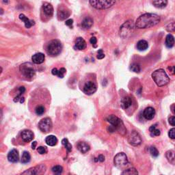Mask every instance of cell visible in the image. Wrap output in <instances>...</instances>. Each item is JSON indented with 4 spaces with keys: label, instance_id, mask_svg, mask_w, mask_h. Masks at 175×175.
Segmentation results:
<instances>
[{
    "label": "cell",
    "instance_id": "1",
    "mask_svg": "<svg viewBox=\"0 0 175 175\" xmlns=\"http://www.w3.org/2000/svg\"><path fill=\"white\" fill-rule=\"evenodd\" d=\"M161 21L159 15L153 13H146L139 17L135 21V27L138 29H146L153 27Z\"/></svg>",
    "mask_w": 175,
    "mask_h": 175
},
{
    "label": "cell",
    "instance_id": "2",
    "mask_svg": "<svg viewBox=\"0 0 175 175\" xmlns=\"http://www.w3.org/2000/svg\"><path fill=\"white\" fill-rule=\"evenodd\" d=\"M152 78L155 84L159 87L164 86L170 82V78L164 69H158L152 73Z\"/></svg>",
    "mask_w": 175,
    "mask_h": 175
},
{
    "label": "cell",
    "instance_id": "3",
    "mask_svg": "<svg viewBox=\"0 0 175 175\" xmlns=\"http://www.w3.org/2000/svg\"><path fill=\"white\" fill-rule=\"evenodd\" d=\"M62 44L59 40L54 39L50 41L47 44V53L51 57L58 55L62 52Z\"/></svg>",
    "mask_w": 175,
    "mask_h": 175
},
{
    "label": "cell",
    "instance_id": "4",
    "mask_svg": "<svg viewBox=\"0 0 175 175\" xmlns=\"http://www.w3.org/2000/svg\"><path fill=\"white\" fill-rule=\"evenodd\" d=\"M134 23L132 21H127L120 28V36L123 38H127L131 36L134 29Z\"/></svg>",
    "mask_w": 175,
    "mask_h": 175
},
{
    "label": "cell",
    "instance_id": "5",
    "mask_svg": "<svg viewBox=\"0 0 175 175\" xmlns=\"http://www.w3.org/2000/svg\"><path fill=\"white\" fill-rule=\"evenodd\" d=\"M20 71L22 75L25 77L26 78L32 79L36 75V71L34 69L33 66L29 62H25L20 66Z\"/></svg>",
    "mask_w": 175,
    "mask_h": 175
},
{
    "label": "cell",
    "instance_id": "6",
    "mask_svg": "<svg viewBox=\"0 0 175 175\" xmlns=\"http://www.w3.org/2000/svg\"><path fill=\"white\" fill-rule=\"evenodd\" d=\"M115 1H109V0H91L90 4L92 6L99 10H103L111 8L115 4Z\"/></svg>",
    "mask_w": 175,
    "mask_h": 175
},
{
    "label": "cell",
    "instance_id": "7",
    "mask_svg": "<svg viewBox=\"0 0 175 175\" xmlns=\"http://www.w3.org/2000/svg\"><path fill=\"white\" fill-rule=\"evenodd\" d=\"M46 170L47 168L45 165L40 164L24 171L21 175H44Z\"/></svg>",
    "mask_w": 175,
    "mask_h": 175
},
{
    "label": "cell",
    "instance_id": "8",
    "mask_svg": "<svg viewBox=\"0 0 175 175\" xmlns=\"http://www.w3.org/2000/svg\"><path fill=\"white\" fill-rule=\"evenodd\" d=\"M114 163L117 168H122L128 164V159L124 153H120L114 157Z\"/></svg>",
    "mask_w": 175,
    "mask_h": 175
},
{
    "label": "cell",
    "instance_id": "9",
    "mask_svg": "<svg viewBox=\"0 0 175 175\" xmlns=\"http://www.w3.org/2000/svg\"><path fill=\"white\" fill-rule=\"evenodd\" d=\"M107 120L109 123L112 127H113L115 130H120L124 129V124L123 121L121 120L119 118L116 116L115 115H109V116L107 118Z\"/></svg>",
    "mask_w": 175,
    "mask_h": 175
},
{
    "label": "cell",
    "instance_id": "10",
    "mask_svg": "<svg viewBox=\"0 0 175 175\" xmlns=\"http://www.w3.org/2000/svg\"><path fill=\"white\" fill-rule=\"evenodd\" d=\"M38 128L43 133H48L52 129V121L49 118H44L38 123Z\"/></svg>",
    "mask_w": 175,
    "mask_h": 175
},
{
    "label": "cell",
    "instance_id": "11",
    "mask_svg": "<svg viewBox=\"0 0 175 175\" xmlns=\"http://www.w3.org/2000/svg\"><path fill=\"white\" fill-rule=\"evenodd\" d=\"M97 90V85L95 84V83L89 81L86 83L85 85L84 86V88H83V91L86 94H88V95H91V94H93Z\"/></svg>",
    "mask_w": 175,
    "mask_h": 175
},
{
    "label": "cell",
    "instance_id": "12",
    "mask_svg": "<svg viewBox=\"0 0 175 175\" xmlns=\"http://www.w3.org/2000/svg\"><path fill=\"white\" fill-rule=\"evenodd\" d=\"M128 141L130 144L133 145V146H138L142 143V139L140 135H139L138 132L135 131H133L130 135H129Z\"/></svg>",
    "mask_w": 175,
    "mask_h": 175
},
{
    "label": "cell",
    "instance_id": "13",
    "mask_svg": "<svg viewBox=\"0 0 175 175\" xmlns=\"http://www.w3.org/2000/svg\"><path fill=\"white\" fill-rule=\"evenodd\" d=\"M70 13L69 9L64 6H60L58 10V18L59 20L63 21L70 16Z\"/></svg>",
    "mask_w": 175,
    "mask_h": 175
},
{
    "label": "cell",
    "instance_id": "14",
    "mask_svg": "<svg viewBox=\"0 0 175 175\" xmlns=\"http://www.w3.org/2000/svg\"><path fill=\"white\" fill-rule=\"evenodd\" d=\"M21 138L23 141L25 142H29L34 139V133L31 130L25 129L23 130L21 133Z\"/></svg>",
    "mask_w": 175,
    "mask_h": 175
},
{
    "label": "cell",
    "instance_id": "15",
    "mask_svg": "<svg viewBox=\"0 0 175 175\" xmlns=\"http://www.w3.org/2000/svg\"><path fill=\"white\" fill-rule=\"evenodd\" d=\"M8 161L11 163H17L19 162V154L17 149H13L9 152L8 155Z\"/></svg>",
    "mask_w": 175,
    "mask_h": 175
},
{
    "label": "cell",
    "instance_id": "16",
    "mask_svg": "<svg viewBox=\"0 0 175 175\" xmlns=\"http://www.w3.org/2000/svg\"><path fill=\"white\" fill-rule=\"evenodd\" d=\"M155 109L153 108H151V107L146 108L144 109L143 112L144 117L146 118V120H152L153 118L155 117Z\"/></svg>",
    "mask_w": 175,
    "mask_h": 175
},
{
    "label": "cell",
    "instance_id": "17",
    "mask_svg": "<svg viewBox=\"0 0 175 175\" xmlns=\"http://www.w3.org/2000/svg\"><path fill=\"white\" fill-rule=\"evenodd\" d=\"M44 59H45V56H44V55L42 53H35V54L32 55V62H33L34 64H40L43 63Z\"/></svg>",
    "mask_w": 175,
    "mask_h": 175
},
{
    "label": "cell",
    "instance_id": "18",
    "mask_svg": "<svg viewBox=\"0 0 175 175\" xmlns=\"http://www.w3.org/2000/svg\"><path fill=\"white\" fill-rule=\"evenodd\" d=\"M43 10L47 17H52L53 14V8L51 4L47 2L44 3L43 5Z\"/></svg>",
    "mask_w": 175,
    "mask_h": 175
},
{
    "label": "cell",
    "instance_id": "19",
    "mask_svg": "<svg viewBox=\"0 0 175 175\" xmlns=\"http://www.w3.org/2000/svg\"><path fill=\"white\" fill-rule=\"evenodd\" d=\"M87 44L84 38L78 37L75 40V47L78 50H84L86 48Z\"/></svg>",
    "mask_w": 175,
    "mask_h": 175
},
{
    "label": "cell",
    "instance_id": "20",
    "mask_svg": "<svg viewBox=\"0 0 175 175\" xmlns=\"http://www.w3.org/2000/svg\"><path fill=\"white\" fill-rule=\"evenodd\" d=\"M19 19L22 21L23 22H24L25 26L26 28H30L32 26H33L35 24V22L33 20L29 19L28 17L25 16L23 14H21L19 15Z\"/></svg>",
    "mask_w": 175,
    "mask_h": 175
},
{
    "label": "cell",
    "instance_id": "21",
    "mask_svg": "<svg viewBox=\"0 0 175 175\" xmlns=\"http://www.w3.org/2000/svg\"><path fill=\"white\" fill-rule=\"evenodd\" d=\"M77 147L82 153H86L90 149V146L85 142H79L77 145Z\"/></svg>",
    "mask_w": 175,
    "mask_h": 175
},
{
    "label": "cell",
    "instance_id": "22",
    "mask_svg": "<svg viewBox=\"0 0 175 175\" xmlns=\"http://www.w3.org/2000/svg\"><path fill=\"white\" fill-rule=\"evenodd\" d=\"M45 142L47 145H49L50 146H53L57 144L58 143V139L54 135H49L47 136L45 139Z\"/></svg>",
    "mask_w": 175,
    "mask_h": 175
},
{
    "label": "cell",
    "instance_id": "23",
    "mask_svg": "<svg viewBox=\"0 0 175 175\" xmlns=\"http://www.w3.org/2000/svg\"><path fill=\"white\" fill-rule=\"evenodd\" d=\"M66 72H67V70L64 69V68H61L60 70H58L56 68H54V69H53L51 70L52 75L58 76V78H63L64 76V74L66 73Z\"/></svg>",
    "mask_w": 175,
    "mask_h": 175
},
{
    "label": "cell",
    "instance_id": "24",
    "mask_svg": "<svg viewBox=\"0 0 175 175\" xmlns=\"http://www.w3.org/2000/svg\"><path fill=\"white\" fill-rule=\"evenodd\" d=\"M93 25V20L90 17H86L82 23V25L84 29H90Z\"/></svg>",
    "mask_w": 175,
    "mask_h": 175
},
{
    "label": "cell",
    "instance_id": "25",
    "mask_svg": "<svg viewBox=\"0 0 175 175\" xmlns=\"http://www.w3.org/2000/svg\"><path fill=\"white\" fill-rule=\"evenodd\" d=\"M174 38L172 34H168L166 38H165V44L168 48H172L174 44Z\"/></svg>",
    "mask_w": 175,
    "mask_h": 175
},
{
    "label": "cell",
    "instance_id": "26",
    "mask_svg": "<svg viewBox=\"0 0 175 175\" xmlns=\"http://www.w3.org/2000/svg\"><path fill=\"white\" fill-rule=\"evenodd\" d=\"M149 47V44L144 40H141L137 43V49L139 51H145Z\"/></svg>",
    "mask_w": 175,
    "mask_h": 175
},
{
    "label": "cell",
    "instance_id": "27",
    "mask_svg": "<svg viewBox=\"0 0 175 175\" xmlns=\"http://www.w3.org/2000/svg\"><path fill=\"white\" fill-rule=\"evenodd\" d=\"M122 107L124 109L129 108L130 106L132 105V99L131 97H125L122 100Z\"/></svg>",
    "mask_w": 175,
    "mask_h": 175
},
{
    "label": "cell",
    "instance_id": "28",
    "mask_svg": "<svg viewBox=\"0 0 175 175\" xmlns=\"http://www.w3.org/2000/svg\"><path fill=\"white\" fill-rule=\"evenodd\" d=\"M153 4L154 6L158 8H164L168 4L166 0H158V1H153Z\"/></svg>",
    "mask_w": 175,
    "mask_h": 175
},
{
    "label": "cell",
    "instance_id": "29",
    "mask_svg": "<svg viewBox=\"0 0 175 175\" xmlns=\"http://www.w3.org/2000/svg\"><path fill=\"white\" fill-rule=\"evenodd\" d=\"M149 132H150V135L152 136V137L159 136L160 134H161L160 130L157 129V124H153V125H152L150 127Z\"/></svg>",
    "mask_w": 175,
    "mask_h": 175
},
{
    "label": "cell",
    "instance_id": "30",
    "mask_svg": "<svg viewBox=\"0 0 175 175\" xmlns=\"http://www.w3.org/2000/svg\"><path fill=\"white\" fill-rule=\"evenodd\" d=\"M165 157H166L169 162L173 164H175V153L173 150L167 151L166 154H165Z\"/></svg>",
    "mask_w": 175,
    "mask_h": 175
},
{
    "label": "cell",
    "instance_id": "31",
    "mask_svg": "<svg viewBox=\"0 0 175 175\" xmlns=\"http://www.w3.org/2000/svg\"><path fill=\"white\" fill-rule=\"evenodd\" d=\"M122 175H138V173L135 168H130L123 171Z\"/></svg>",
    "mask_w": 175,
    "mask_h": 175
},
{
    "label": "cell",
    "instance_id": "32",
    "mask_svg": "<svg viewBox=\"0 0 175 175\" xmlns=\"http://www.w3.org/2000/svg\"><path fill=\"white\" fill-rule=\"evenodd\" d=\"M31 159V156L29 155V153L27 151H24L22 155L21 158V163L22 164H27V163L29 162Z\"/></svg>",
    "mask_w": 175,
    "mask_h": 175
},
{
    "label": "cell",
    "instance_id": "33",
    "mask_svg": "<svg viewBox=\"0 0 175 175\" xmlns=\"http://www.w3.org/2000/svg\"><path fill=\"white\" fill-rule=\"evenodd\" d=\"M62 144L64 145V147L66 148V149L69 153L72 150V145L70 144V142H69V140H68V139L64 138L63 140H62Z\"/></svg>",
    "mask_w": 175,
    "mask_h": 175
},
{
    "label": "cell",
    "instance_id": "34",
    "mask_svg": "<svg viewBox=\"0 0 175 175\" xmlns=\"http://www.w3.org/2000/svg\"><path fill=\"white\" fill-rule=\"evenodd\" d=\"M62 171H63V168L61 165H55L52 168V172L54 175H61Z\"/></svg>",
    "mask_w": 175,
    "mask_h": 175
},
{
    "label": "cell",
    "instance_id": "35",
    "mask_svg": "<svg viewBox=\"0 0 175 175\" xmlns=\"http://www.w3.org/2000/svg\"><path fill=\"white\" fill-rule=\"evenodd\" d=\"M19 93L15 98H14V102H18L19 99L20 100L21 99V98H22L21 96H22V94L25 92V88L24 86H21L19 89Z\"/></svg>",
    "mask_w": 175,
    "mask_h": 175
},
{
    "label": "cell",
    "instance_id": "36",
    "mask_svg": "<svg viewBox=\"0 0 175 175\" xmlns=\"http://www.w3.org/2000/svg\"><path fill=\"white\" fill-rule=\"evenodd\" d=\"M45 112V108L43 105H38L35 109V113L38 116L43 115Z\"/></svg>",
    "mask_w": 175,
    "mask_h": 175
},
{
    "label": "cell",
    "instance_id": "37",
    "mask_svg": "<svg viewBox=\"0 0 175 175\" xmlns=\"http://www.w3.org/2000/svg\"><path fill=\"white\" fill-rule=\"evenodd\" d=\"M165 29L169 32H175V22L169 23L165 26Z\"/></svg>",
    "mask_w": 175,
    "mask_h": 175
},
{
    "label": "cell",
    "instance_id": "38",
    "mask_svg": "<svg viewBox=\"0 0 175 175\" xmlns=\"http://www.w3.org/2000/svg\"><path fill=\"white\" fill-rule=\"evenodd\" d=\"M130 69H131L132 71H133V72H135V73H140V71L141 70L140 69V65L138 64H132L131 65V67H130Z\"/></svg>",
    "mask_w": 175,
    "mask_h": 175
},
{
    "label": "cell",
    "instance_id": "39",
    "mask_svg": "<svg viewBox=\"0 0 175 175\" xmlns=\"http://www.w3.org/2000/svg\"><path fill=\"white\" fill-rule=\"evenodd\" d=\"M150 155H152L154 158H157L159 155V151L157 149V148H155V146H151L150 148Z\"/></svg>",
    "mask_w": 175,
    "mask_h": 175
},
{
    "label": "cell",
    "instance_id": "40",
    "mask_svg": "<svg viewBox=\"0 0 175 175\" xmlns=\"http://www.w3.org/2000/svg\"><path fill=\"white\" fill-rule=\"evenodd\" d=\"M37 151L38 152V153L40 154V155H44V154H45L47 152L46 147L44 146H39L37 149Z\"/></svg>",
    "mask_w": 175,
    "mask_h": 175
},
{
    "label": "cell",
    "instance_id": "41",
    "mask_svg": "<svg viewBox=\"0 0 175 175\" xmlns=\"http://www.w3.org/2000/svg\"><path fill=\"white\" fill-rule=\"evenodd\" d=\"M168 136L170 137V138L175 140V128L170 129V131L168 132Z\"/></svg>",
    "mask_w": 175,
    "mask_h": 175
},
{
    "label": "cell",
    "instance_id": "42",
    "mask_svg": "<svg viewBox=\"0 0 175 175\" xmlns=\"http://www.w3.org/2000/svg\"><path fill=\"white\" fill-rule=\"evenodd\" d=\"M105 58V54L103 52L102 49H99L98 51V55H97V58L99 59V60H101V59Z\"/></svg>",
    "mask_w": 175,
    "mask_h": 175
},
{
    "label": "cell",
    "instance_id": "43",
    "mask_svg": "<svg viewBox=\"0 0 175 175\" xmlns=\"http://www.w3.org/2000/svg\"><path fill=\"white\" fill-rule=\"evenodd\" d=\"M168 122L170 125L175 127V116H171L170 118H169Z\"/></svg>",
    "mask_w": 175,
    "mask_h": 175
},
{
    "label": "cell",
    "instance_id": "44",
    "mask_svg": "<svg viewBox=\"0 0 175 175\" xmlns=\"http://www.w3.org/2000/svg\"><path fill=\"white\" fill-rule=\"evenodd\" d=\"M90 43L93 44V45L94 47H96L97 45H96V44L97 43V38L96 37H92L90 38Z\"/></svg>",
    "mask_w": 175,
    "mask_h": 175
},
{
    "label": "cell",
    "instance_id": "45",
    "mask_svg": "<svg viewBox=\"0 0 175 175\" xmlns=\"http://www.w3.org/2000/svg\"><path fill=\"white\" fill-rule=\"evenodd\" d=\"M65 24H66L67 26L70 27V28H73V19H69L66 21V22H65Z\"/></svg>",
    "mask_w": 175,
    "mask_h": 175
},
{
    "label": "cell",
    "instance_id": "46",
    "mask_svg": "<svg viewBox=\"0 0 175 175\" xmlns=\"http://www.w3.org/2000/svg\"><path fill=\"white\" fill-rule=\"evenodd\" d=\"M98 161L100 162H103L105 161V157L103 156V155H100L98 157Z\"/></svg>",
    "mask_w": 175,
    "mask_h": 175
},
{
    "label": "cell",
    "instance_id": "47",
    "mask_svg": "<svg viewBox=\"0 0 175 175\" xmlns=\"http://www.w3.org/2000/svg\"><path fill=\"white\" fill-rule=\"evenodd\" d=\"M36 145H37V142H36V141L32 142V149H33V150H34V149H36Z\"/></svg>",
    "mask_w": 175,
    "mask_h": 175
},
{
    "label": "cell",
    "instance_id": "48",
    "mask_svg": "<svg viewBox=\"0 0 175 175\" xmlns=\"http://www.w3.org/2000/svg\"><path fill=\"white\" fill-rule=\"evenodd\" d=\"M169 69H170V70H171V72L173 73L174 75H175V66H174V67H169Z\"/></svg>",
    "mask_w": 175,
    "mask_h": 175
},
{
    "label": "cell",
    "instance_id": "49",
    "mask_svg": "<svg viewBox=\"0 0 175 175\" xmlns=\"http://www.w3.org/2000/svg\"><path fill=\"white\" fill-rule=\"evenodd\" d=\"M171 109H172V111H173V113L175 114V104H174L171 106Z\"/></svg>",
    "mask_w": 175,
    "mask_h": 175
}]
</instances>
